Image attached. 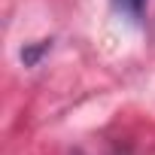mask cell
<instances>
[{"label": "cell", "mask_w": 155, "mask_h": 155, "mask_svg": "<svg viewBox=\"0 0 155 155\" xmlns=\"http://www.w3.org/2000/svg\"><path fill=\"white\" fill-rule=\"evenodd\" d=\"M110 3H113L116 15L128 18L134 28L143 25V18H146V0H110Z\"/></svg>", "instance_id": "cell-1"}, {"label": "cell", "mask_w": 155, "mask_h": 155, "mask_svg": "<svg viewBox=\"0 0 155 155\" xmlns=\"http://www.w3.org/2000/svg\"><path fill=\"white\" fill-rule=\"evenodd\" d=\"M52 43H55L52 37H49V40H34V43H25V46H21V52H18L21 64H25V67H37V64H40V61L52 52Z\"/></svg>", "instance_id": "cell-2"}]
</instances>
